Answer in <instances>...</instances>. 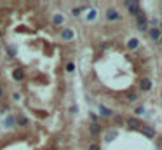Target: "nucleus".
<instances>
[{
    "label": "nucleus",
    "instance_id": "obj_4",
    "mask_svg": "<svg viewBox=\"0 0 162 150\" xmlns=\"http://www.w3.org/2000/svg\"><path fill=\"white\" fill-rule=\"evenodd\" d=\"M140 87H141L143 91H150V89H152V82H150V79H141Z\"/></svg>",
    "mask_w": 162,
    "mask_h": 150
},
{
    "label": "nucleus",
    "instance_id": "obj_5",
    "mask_svg": "<svg viewBox=\"0 0 162 150\" xmlns=\"http://www.w3.org/2000/svg\"><path fill=\"white\" fill-rule=\"evenodd\" d=\"M138 26H140V28H147V17L141 12H138Z\"/></svg>",
    "mask_w": 162,
    "mask_h": 150
},
{
    "label": "nucleus",
    "instance_id": "obj_12",
    "mask_svg": "<svg viewBox=\"0 0 162 150\" xmlns=\"http://www.w3.org/2000/svg\"><path fill=\"white\" fill-rule=\"evenodd\" d=\"M91 133H92V135H98V133H99V126H98V124H92V126H91Z\"/></svg>",
    "mask_w": 162,
    "mask_h": 150
},
{
    "label": "nucleus",
    "instance_id": "obj_1",
    "mask_svg": "<svg viewBox=\"0 0 162 150\" xmlns=\"http://www.w3.org/2000/svg\"><path fill=\"white\" fill-rule=\"evenodd\" d=\"M127 127H129V129H132V131H136V129H141L143 124H141V120H140V119L132 117V119H129V120H127Z\"/></svg>",
    "mask_w": 162,
    "mask_h": 150
},
{
    "label": "nucleus",
    "instance_id": "obj_6",
    "mask_svg": "<svg viewBox=\"0 0 162 150\" xmlns=\"http://www.w3.org/2000/svg\"><path fill=\"white\" fill-rule=\"evenodd\" d=\"M12 77H14V80H23V79H25V72H23L21 68H16L12 72Z\"/></svg>",
    "mask_w": 162,
    "mask_h": 150
},
{
    "label": "nucleus",
    "instance_id": "obj_7",
    "mask_svg": "<svg viewBox=\"0 0 162 150\" xmlns=\"http://www.w3.org/2000/svg\"><path fill=\"white\" fill-rule=\"evenodd\" d=\"M61 37H63L65 40H70V38H73V32H72V30H63V32H61Z\"/></svg>",
    "mask_w": 162,
    "mask_h": 150
},
{
    "label": "nucleus",
    "instance_id": "obj_17",
    "mask_svg": "<svg viewBox=\"0 0 162 150\" xmlns=\"http://www.w3.org/2000/svg\"><path fill=\"white\" fill-rule=\"evenodd\" d=\"M89 150H99V148H98V145H91V147H89Z\"/></svg>",
    "mask_w": 162,
    "mask_h": 150
},
{
    "label": "nucleus",
    "instance_id": "obj_18",
    "mask_svg": "<svg viewBox=\"0 0 162 150\" xmlns=\"http://www.w3.org/2000/svg\"><path fill=\"white\" fill-rule=\"evenodd\" d=\"M2 96H4V89H2V87H0V98H2Z\"/></svg>",
    "mask_w": 162,
    "mask_h": 150
},
{
    "label": "nucleus",
    "instance_id": "obj_20",
    "mask_svg": "<svg viewBox=\"0 0 162 150\" xmlns=\"http://www.w3.org/2000/svg\"><path fill=\"white\" fill-rule=\"evenodd\" d=\"M160 40H162V38H160Z\"/></svg>",
    "mask_w": 162,
    "mask_h": 150
},
{
    "label": "nucleus",
    "instance_id": "obj_15",
    "mask_svg": "<svg viewBox=\"0 0 162 150\" xmlns=\"http://www.w3.org/2000/svg\"><path fill=\"white\" fill-rule=\"evenodd\" d=\"M66 70H68V72H73V70H75V65H73V63H68V65H66Z\"/></svg>",
    "mask_w": 162,
    "mask_h": 150
},
{
    "label": "nucleus",
    "instance_id": "obj_19",
    "mask_svg": "<svg viewBox=\"0 0 162 150\" xmlns=\"http://www.w3.org/2000/svg\"><path fill=\"white\" fill-rule=\"evenodd\" d=\"M0 37H2V32H0Z\"/></svg>",
    "mask_w": 162,
    "mask_h": 150
},
{
    "label": "nucleus",
    "instance_id": "obj_9",
    "mask_svg": "<svg viewBox=\"0 0 162 150\" xmlns=\"http://www.w3.org/2000/svg\"><path fill=\"white\" fill-rule=\"evenodd\" d=\"M138 44H140V42H138V38H131V40L127 42V47H129V49H136Z\"/></svg>",
    "mask_w": 162,
    "mask_h": 150
},
{
    "label": "nucleus",
    "instance_id": "obj_16",
    "mask_svg": "<svg viewBox=\"0 0 162 150\" xmlns=\"http://www.w3.org/2000/svg\"><path fill=\"white\" fill-rule=\"evenodd\" d=\"M136 114H138V115L143 114V106H138V108H136Z\"/></svg>",
    "mask_w": 162,
    "mask_h": 150
},
{
    "label": "nucleus",
    "instance_id": "obj_8",
    "mask_svg": "<svg viewBox=\"0 0 162 150\" xmlns=\"http://www.w3.org/2000/svg\"><path fill=\"white\" fill-rule=\"evenodd\" d=\"M141 131L145 133V136H148V138H153V129H152V127H141Z\"/></svg>",
    "mask_w": 162,
    "mask_h": 150
},
{
    "label": "nucleus",
    "instance_id": "obj_13",
    "mask_svg": "<svg viewBox=\"0 0 162 150\" xmlns=\"http://www.w3.org/2000/svg\"><path fill=\"white\" fill-rule=\"evenodd\" d=\"M115 136H117V133H115V131H110V133L106 135V141H112Z\"/></svg>",
    "mask_w": 162,
    "mask_h": 150
},
{
    "label": "nucleus",
    "instance_id": "obj_2",
    "mask_svg": "<svg viewBox=\"0 0 162 150\" xmlns=\"http://www.w3.org/2000/svg\"><path fill=\"white\" fill-rule=\"evenodd\" d=\"M126 5H127L129 12H132V14H138V12H140V2H138V0H131V2H126Z\"/></svg>",
    "mask_w": 162,
    "mask_h": 150
},
{
    "label": "nucleus",
    "instance_id": "obj_10",
    "mask_svg": "<svg viewBox=\"0 0 162 150\" xmlns=\"http://www.w3.org/2000/svg\"><path fill=\"white\" fill-rule=\"evenodd\" d=\"M52 21H54V25H61V23H63V21H65V17H63L61 14H56Z\"/></svg>",
    "mask_w": 162,
    "mask_h": 150
},
{
    "label": "nucleus",
    "instance_id": "obj_3",
    "mask_svg": "<svg viewBox=\"0 0 162 150\" xmlns=\"http://www.w3.org/2000/svg\"><path fill=\"white\" fill-rule=\"evenodd\" d=\"M119 17H120V14L115 11V9H108V11H106V19H108V21H117Z\"/></svg>",
    "mask_w": 162,
    "mask_h": 150
},
{
    "label": "nucleus",
    "instance_id": "obj_11",
    "mask_svg": "<svg viewBox=\"0 0 162 150\" xmlns=\"http://www.w3.org/2000/svg\"><path fill=\"white\" fill-rule=\"evenodd\" d=\"M150 37H152V38H159V37H160V32H159L157 28H152V30H150Z\"/></svg>",
    "mask_w": 162,
    "mask_h": 150
},
{
    "label": "nucleus",
    "instance_id": "obj_14",
    "mask_svg": "<svg viewBox=\"0 0 162 150\" xmlns=\"http://www.w3.org/2000/svg\"><path fill=\"white\" fill-rule=\"evenodd\" d=\"M99 112H101V114H105V115H110V114H112L108 108H105V106H99Z\"/></svg>",
    "mask_w": 162,
    "mask_h": 150
}]
</instances>
